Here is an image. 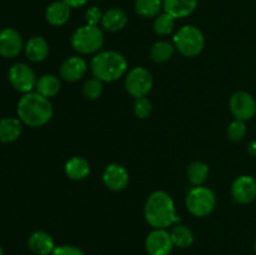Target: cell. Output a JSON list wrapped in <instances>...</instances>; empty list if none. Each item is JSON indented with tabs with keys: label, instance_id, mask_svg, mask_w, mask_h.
Segmentation results:
<instances>
[{
	"label": "cell",
	"instance_id": "4dcf8cb0",
	"mask_svg": "<svg viewBox=\"0 0 256 255\" xmlns=\"http://www.w3.org/2000/svg\"><path fill=\"white\" fill-rule=\"evenodd\" d=\"M102 12L96 6L89 8L86 10V12H85V22H86L88 25H95V26H98V24L102 22Z\"/></svg>",
	"mask_w": 256,
	"mask_h": 255
},
{
	"label": "cell",
	"instance_id": "3957f363",
	"mask_svg": "<svg viewBox=\"0 0 256 255\" xmlns=\"http://www.w3.org/2000/svg\"><path fill=\"white\" fill-rule=\"evenodd\" d=\"M94 78L102 82H112L122 78L128 69V62L124 55L114 50L102 52L95 55L90 62Z\"/></svg>",
	"mask_w": 256,
	"mask_h": 255
},
{
	"label": "cell",
	"instance_id": "8992f818",
	"mask_svg": "<svg viewBox=\"0 0 256 255\" xmlns=\"http://www.w3.org/2000/svg\"><path fill=\"white\" fill-rule=\"evenodd\" d=\"M215 205H216V198L209 188H192L186 196V208L190 214L194 216L202 218L212 214Z\"/></svg>",
	"mask_w": 256,
	"mask_h": 255
},
{
	"label": "cell",
	"instance_id": "4fadbf2b",
	"mask_svg": "<svg viewBox=\"0 0 256 255\" xmlns=\"http://www.w3.org/2000/svg\"><path fill=\"white\" fill-rule=\"evenodd\" d=\"M102 182L112 192H122L129 184V172L122 165L109 164L102 172Z\"/></svg>",
	"mask_w": 256,
	"mask_h": 255
},
{
	"label": "cell",
	"instance_id": "5bb4252c",
	"mask_svg": "<svg viewBox=\"0 0 256 255\" xmlns=\"http://www.w3.org/2000/svg\"><path fill=\"white\" fill-rule=\"evenodd\" d=\"M88 70V64L82 58L70 56L60 66V76L65 82H74L82 79Z\"/></svg>",
	"mask_w": 256,
	"mask_h": 255
},
{
	"label": "cell",
	"instance_id": "cb8c5ba5",
	"mask_svg": "<svg viewBox=\"0 0 256 255\" xmlns=\"http://www.w3.org/2000/svg\"><path fill=\"white\" fill-rule=\"evenodd\" d=\"M135 12L142 18H156L162 14V0H135Z\"/></svg>",
	"mask_w": 256,
	"mask_h": 255
},
{
	"label": "cell",
	"instance_id": "6da1fadb",
	"mask_svg": "<svg viewBox=\"0 0 256 255\" xmlns=\"http://www.w3.org/2000/svg\"><path fill=\"white\" fill-rule=\"evenodd\" d=\"M145 220L154 229H166L180 222L175 212L174 200L168 192H154L145 202Z\"/></svg>",
	"mask_w": 256,
	"mask_h": 255
},
{
	"label": "cell",
	"instance_id": "d4e9b609",
	"mask_svg": "<svg viewBox=\"0 0 256 255\" xmlns=\"http://www.w3.org/2000/svg\"><path fill=\"white\" fill-rule=\"evenodd\" d=\"M209 166L202 162H194L188 168V179L195 186H202L208 179Z\"/></svg>",
	"mask_w": 256,
	"mask_h": 255
},
{
	"label": "cell",
	"instance_id": "277c9868",
	"mask_svg": "<svg viewBox=\"0 0 256 255\" xmlns=\"http://www.w3.org/2000/svg\"><path fill=\"white\" fill-rule=\"evenodd\" d=\"M204 35L202 30L194 25H185L174 35V46L184 56H198L204 49Z\"/></svg>",
	"mask_w": 256,
	"mask_h": 255
},
{
	"label": "cell",
	"instance_id": "7a4b0ae2",
	"mask_svg": "<svg viewBox=\"0 0 256 255\" xmlns=\"http://www.w3.org/2000/svg\"><path fill=\"white\" fill-rule=\"evenodd\" d=\"M18 116L25 125L39 128L52 118V105L39 92H28L18 102Z\"/></svg>",
	"mask_w": 256,
	"mask_h": 255
},
{
	"label": "cell",
	"instance_id": "7c38bea8",
	"mask_svg": "<svg viewBox=\"0 0 256 255\" xmlns=\"http://www.w3.org/2000/svg\"><path fill=\"white\" fill-rule=\"evenodd\" d=\"M22 38L18 30L12 28L0 30V55L2 58L12 59L18 56L22 52Z\"/></svg>",
	"mask_w": 256,
	"mask_h": 255
},
{
	"label": "cell",
	"instance_id": "7402d4cb",
	"mask_svg": "<svg viewBox=\"0 0 256 255\" xmlns=\"http://www.w3.org/2000/svg\"><path fill=\"white\" fill-rule=\"evenodd\" d=\"M35 89H36V92L49 99V98L55 96L59 92L60 82L55 75L45 74L38 79Z\"/></svg>",
	"mask_w": 256,
	"mask_h": 255
},
{
	"label": "cell",
	"instance_id": "d590c367",
	"mask_svg": "<svg viewBox=\"0 0 256 255\" xmlns=\"http://www.w3.org/2000/svg\"><path fill=\"white\" fill-rule=\"evenodd\" d=\"M254 248H255V252H256V240H255V245H254Z\"/></svg>",
	"mask_w": 256,
	"mask_h": 255
},
{
	"label": "cell",
	"instance_id": "ffe728a7",
	"mask_svg": "<svg viewBox=\"0 0 256 255\" xmlns=\"http://www.w3.org/2000/svg\"><path fill=\"white\" fill-rule=\"evenodd\" d=\"M128 22V16L122 9H109L102 14V25L108 32H119L125 28Z\"/></svg>",
	"mask_w": 256,
	"mask_h": 255
},
{
	"label": "cell",
	"instance_id": "d6a6232c",
	"mask_svg": "<svg viewBox=\"0 0 256 255\" xmlns=\"http://www.w3.org/2000/svg\"><path fill=\"white\" fill-rule=\"evenodd\" d=\"M62 2H66L70 8H80L84 6L89 0H62Z\"/></svg>",
	"mask_w": 256,
	"mask_h": 255
},
{
	"label": "cell",
	"instance_id": "d6986e66",
	"mask_svg": "<svg viewBox=\"0 0 256 255\" xmlns=\"http://www.w3.org/2000/svg\"><path fill=\"white\" fill-rule=\"evenodd\" d=\"M22 132V120L16 118H2L0 119V142L4 144L15 142Z\"/></svg>",
	"mask_w": 256,
	"mask_h": 255
},
{
	"label": "cell",
	"instance_id": "ac0fdd59",
	"mask_svg": "<svg viewBox=\"0 0 256 255\" xmlns=\"http://www.w3.org/2000/svg\"><path fill=\"white\" fill-rule=\"evenodd\" d=\"M25 54L30 62H40L49 55V44L42 36H32L25 44Z\"/></svg>",
	"mask_w": 256,
	"mask_h": 255
},
{
	"label": "cell",
	"instance_id": "30bf717a",
	"mask_svg": "<svg viewBox=\"0 0 256 255\" xmlns=\"http://www.w3.org/2000/svg\"><path fill=\"white\" fill-rule=\"evenodd\" d=\"M145 249L149 255H170L174 249L170 232L165 229H154L150 232L145 240Z\"/></svg>",
	"mask_w": 256,
	"mask_h": 255
},
{
	"label": "cell",
	"instance_id": "1f68e13d",
	"mask_svg": "<svg viewBox=\"0 0 256 255\" xmlns=\"http://www.w3.org/2000/svg\"><path fill=\"white\" fill-rule=\"evenodd\" d=\"M52 255H85V252L74 245H59L55 248Z\"/></svg>",
	"mask_w": 256,
	"mask_h": 255
},
{
	"label": "cell",
	"instance_id": "4316f807",
	"mask_svg": "<svg viewBox=\"0 0 256 255\" xmlns=\"http://www.w3.org/2000/svg\"><path fill=\"white\" fill-rule=\"evenodd\" d=\"M152 26H154V32L158 35H162V36L169 35L172 34L175 28V18L164 12L155 18Z\"/></svg>",
	"mask_w": 256,
	"mask_h": 255
},
{
	"label": "cell",
	"instance_id": "83f0119b",
	"mask_svg": "<svg viewBox=\"0 0 256 255\" xmlns=\"http://www.w3.org/2000/svg\"><path fill=\"white\" fill-rule=\"evenodd\" d=\"M82 92H84V96L86 98V99L96 100L98 98H100V95H102V82L96 79V78L89 79L84 84Z\"/></svg>",
	"mask_w": 256,
	"mask_h": 255
},
{
	"label": "cell",
	"instance_id": "44dd1931",
	"mask_svg": "<svg viewBox=\"0 0 256 255\" xmlns=\"http://www.w3.org/2000/svg\"><path fill=\"white\" fill-rule=\"evenodd\" d=\"M90 165L86 159L74 156L65 164V174L72 180H82L89 175Z\"/></svg>",
	"mask_w": 256,
	"mask_h": 255
},
{
	"label": "cell",
	"instance_id": "52a82bcc",
	"mask_svg": "<svg viewBox=\"0 0 256 255\" xmlns=\"http://www.w3.org/2000/svg\"><path fill=\"white\" fill-rule=\"evenodd\" d=\"M125 88L128 92L135 99L144 98L152 88V76L148 69L142 66L132 68L125 79Z\"/></svg>",
	"mask_w": 256,
	"mask_h": 255
},
{
	"label": "cell",
	"instance_id": "e575fe53",
	"mask_svg": "<svg viewBox=\"0 0 256 255\" xmlns=\"http://www.w3.org/2000/svg\"><path fill=\"white\" fill-rule=\"evenodd\" d=\"M0 255H5L4 250H2V245H0Z\"/></svg>",
	"mask_w": 256,
	"mask_h": 255
},
{
	"label": "cell",
	"instance_id": "9c48e42d",
	"mask_svg": "<svg viewBox=\"0 0 256 255\" xmlns=\"http://www.w3.org/2000/svg\"><path fill=\"white\" fill-rule=\"evenodd\" d=\"M230 110L236 120L246 122L254 118L256 112V102L248 92H236L230 98Z\"/></svg>",
	"mask_w": 256,
	"mask_h": 255
},
{
	"label": "cell",
	"instance_id": "f1b7e54d",
	"mask_svg": "<svg viewBox=\"0 0 256 255\" xmlns=\"http://www.w3.org/2000/svg\"><path fill=\"white\" fill-rule=\"evenodd\" d=\"M246 135V125L245 122L235 119L228 128V136L232 142H240Z\"/></svg>",
	"mask_w": 256,
	"mask_h": 255
},
{
	"label": "cell",
	"instance_id": "8fae6325",
	"mask_svg": "<svg viewBox=\"0 0 256 255\" xmlns=\"http://www.w3.org/2000/svg\"><path fill=\"white\" fill-rule=\"evenodd\" d=\"M232 199L239 204H250L256 199V180L252 175L236 178L232 185Z\"/></svg>",
	"mask_w": 256,
	"mask_h": 255
},
{
	"label": "cell",
	"instance_id": "e0dca14e",
	"mask_svg": "<svg viewBox=\"0 0 256 255\" xmlns=\"http://www.w3.org/2000/svg\"><path fill=\"white\" fill-rule=\"evenodd\" d=\"M198 6V0H162V10L175 19L192 15Z\"/></svg>",
	"mask_w": 256,
	"mask_h": 255
},
{
	"label": "cell",
	"instance_id": "f546056e",
	"mask_svg": "<svg viewBox=\"0 0 256 255\" xmlns=\"http://www.w3.org/2000/svg\"><path fill=\"white\" fill-rule=\"evenodd\" d=\"M152 102L146 98H138L134 104V112L140 119H145L152 114Z\"/></svg>",
	"mask_w": 256,
	"mask_h": 255
},
{
	"label": "cell",
	"instance_id": "484cf974",
	"mask_svg": "<svg viewBox=\"0 0 256 255\" xmlns=\"http://www.w3.org/2000/svg\"><path fill=\"white\" fill-rule=\"evenodd\" d=\"M175 46L169 42H158L150 50V56L155 62H165L172 59Z\"/></svg>",
	"mask_w": 256,
	"mask_h": 255
},
{
	"label": "cell",
	"instance_id": "603a6c76",
	"mask_svg": "<svg viewBox=\"0 0 256 255\" xmlns=\"http://www.w3.org/2000/svg\"><path fill=\"white\" fill-rule=\"evenodd\" d=\"M170 236H172L174 246L182 248V249L192 246L194 242V234L185 225H175L170 232Z\"/></svg>",
	"mask_w": 256,
	"mask_h": 255
},
{
	"label": "cell",
	"instance_id": "9a60e30c",
	"mask_svg": "<svg viewBox=\"0 0 256 255\" xmlns=\"http://www.w3.org/2000/svg\"><path fill=\"white\" fill-rule=\"evenodd\" d=\"M28 246L34 255H52L56 248L52 235L42 230H36L30 234Z\"/></svg>",
	"mask_w": 256,
	"mask_h": 255
},
{
	"label": "cell",
	"instance_id": "ba28073f",
	"mask_svg": "<svg viewBox=\"0 0 256 255\" xmlns=\"http://www.w3.org/2000/svg\"><path fill=\"white\" fill-rule=\"evenodd\" d=\"M8 76L12 86L22 94L32 92L38 82L34 70L25 62H15L12 65Z\"/></svg>",
	"mask_w": 256,
	"mask_h": 255
},
{
	"label": "cell",
	"instance_id": "2e32d148",
	"mask_svg": "<svg viewBox=\"0 0 256 255\" xmlns=\"http://www.w3.org/2000/svg\"><path fill=\"white\" fill-rule=\"evenodd\" d=\"M72 8L62 0L52 2L45 10V19L52 26H62L70 19Z\"/></svg>",
	"mask_w": 256,
	"mask_h": 255
},
{
	"label": "cell",
	"instance_id": "836d02e7",
	"mask_svg": "<svg viewBox=\"0 0 256 255\" xmlns=\"http://www.w3.org/2000/svg\"><path fill=\"white\" fill-rule=\"evenodd\" d=\"M248 152L252 156H256V140H252V142H249L248 145Z\"/></svg>",
	"mask_w": 256,
	"mask_h": 255
},
{
	"label": "cell",
	"instance_id": "5b68a950",
	"mask_svg": "<svg viewBox=\"0 0 256 255\" xmlns=\"http://www.w3.org/2000/svg\"><path fill=\"white\" fill-rule=\"evenodd\" d=\"M104 44V34L95 25H84L78 28L72 36V45L80 54L96 52Z\"/></svg>",
	"mask_w": 256,
	"mask_h": 255
}]
</instances>
